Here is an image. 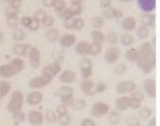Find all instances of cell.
Listing matches in <instances>:
<instances>
[{
  "label": "cell",
  "mask_w": 160,
  "mask_h": 126,
  "mask_svg": "<svg viewBox=\"0 0 160 126\" xmlns=\"http://www.w3.org/2000/svg\"><path fill=\"white\" fill-rule=\"evenodd\" d=\"M139 56H140L139 50L136 48L128 49L126 52V58L130 62H137V60L139 59Z\"/></svg>",
  "instance_id": "obj_30"
},
{
  "label": "cell",
  "mask_w": 160,
  "mask_h": 126,
  "mask_svg": "<svg viewBox=\"0 0 160 126\" xmlns=\"http://www.w3.org/2000/svg\"><path fill=\"white\" fill-rule=\"evenodd\" d=\"M57 96H59V98H65V97H69V96H73V89L72 86L68 85H63L57 90L56 92Z\"/></svg>",
  "instance_id": "obj_27"
},
{
  "label": "cell",
  "mask_w": 160,
  "mask_h": 126,
  "mask_svg": "<svg viewBox=\"0 0 160 126\" xmlns=\"http://www.w3.org/2000/svg\"><path fill=\"white\" fill-rule=\"evenodd\" d=\"M31 45L29 44H22V43H18V44H15L12 48V51L15 55H18V56H27V55L29 54V51L31 49Z\"/></svg>",
  "instance_id": "obj_20"
},
{
  "label": "cell",
  "mask_w": 160,
  "mask_h": 126,
  "mask_svg": "<svg viewBox=\"0 0 160 126\" xmlns=\"http://www.w3.org/2000/svg\"><path fill=\"white\" fill-rule=\"evenodd\" d=\"M10 90H11V85L8 81L5 80L0 81V101L9 94Z\"/></svg>",
  "instance_id": "obj_28"
},
{
  "label": "cell",
  "mask_w": 160,
  "mask_h": 126,
  "mask_svg": "<svg viewBox=\"0 0 160 126\" xmlns=\"http://www.w3.org/2000/svg\"><path fill=\"white\" fill-rule=\"evenodd\" d=\"M75 51L77 54L81 55V56H84V57L88 56V55H90V43L85 42V41L78 43L76 45Z\"/></svg>",
  "instance_id": "obj_23"
},
{
  "label": "cell",
  "mask_w": 160,
  "mask_h": 126,
  "mask_svg": "<svg viewBox=\"0 0 160 126\" xmlns=\"http://www.w3.org/2000/svg\"><path fill=\"white\" fill-rule=\"evenodd\" d=\"M45 120L48 124H55L57 122V114L53 110H47L45 113Z\"/></svg>",
  "instance_id": "obj_34"
},
{
  "label": "cell",
  "mask_w": 160,
  "mask_h": 126,
  "mask_svg": "<svg viewBox=\"0 0 160 126\" xmlns=\"http://www.w3.org/2000/svg\"><path fill=\"white\" fill-rule=\"evenodd\" d=\"M102 51V44H99V43H94L90 44V55H93V56H97L99 55Z\"/></svg>",
  "instance_id": "obj_38"
},
{
  "label": "cell",
  "mask_w": 160,
  "mask_h": 126,
  "mask_svg": "<svg viewBox=\"0 0 160 126\" xmlns=\"http://www.w3.org/2000/svg\"><path fill=\"white\" fill-rule=\"evenodd\" d=\"M46 39L47 41L50 43H54L56 42L58 39H59V33H58V30L57 29H49L46 33Z\"/></svg>",
  "instance_id": "obj_31"
},
{
  "label": "cell",
  "mask_w": 160,
  "mask_h": 126,
  "mask_svg": "<svg viewBox=\"0 0 160 126\" xmlns=\"http://www.w3.org/2000/svg\"><path fill=\"white\" fill-rule=\"evenodd\" d=\"M144 90H145L147 96H149V98H155L156 85L153 78H147V80L144 81Z\"/></svg>",
  "instance_id": "obj_19"
},
{
  "label": "cell",
  "mask_w": 160,
  "mask_h": 126,
  "mask_svg": "<svg viewBox=\"0 0 160 126\" xmlns=\"http://www.w3.org/2000/svg\"><path fill=\"white\" fill-rule=\"evenodd\" d=\"M27 37V33L25 32L24 29L22 27H17L15 30H13V33H12V38L14 41H24Z\"/></svg>",
  "instance_id": "obj_32"
},
{
  "label": "cell",
  "mask_w": 160,
  "mask_h": 126,
  "mask_svg": "<svg viewBox=\"0 0 160 126\" xmlns=\"http://www.w3.org/2000/svg\"><path fill=\"white\" fill-rule=\"evenodd\" d=\"M72 30H76V31H81L84 29L85 27V22L83 18L81 17H77L75 19L72 21Z\"/></svg>",
  "instance_id": "obj_45"
},
{
  "label": "cell",
  "mask_w": 160,
  "mask_h": 126,
  "mask_svg": "<svg viewBox=\"0 0 160 126\" xmlns=\"http://www.w3.org/2000/svg\"><path fill=\"white\" fill-rule=\"evenodd\" d=\"M40 26H41V22H39L37 21H35V19H33L32 22H31V25L30 27H28V29L30 31H32V32H37L39 29H40Z\"/></svg>",
  "instance_id": "obj_57"
},
{
  "label": "cell",
  "mask_w": 160,
  "mask_h": 126,
  "mask_svg": "<svg viewBox=\"0 0 160 126\" xmlns=\"http://www.w3.org/2000/svg\"><path fill=\"white\" fill-rule=\"evenodd\" d=\"M63 27L68 30H72V21H66L63 22Z\"/></svg>",
  "instance_id": "obj_61"
},
{
  "label": "cell",
  "mask_w": 160,
  "mask_h": 126,
  "mask_svg": "<svg viewBox=\"0 0 160 126\" xmlns=\"http://www.w3.org/2000/svg\"><path fill=\"white\" fill-rule=\"evenodd\" d=\"M18 23H19V19H18V17L7 18V27H8L9 29H13V30H15L17 27H18Z\"/></svg>",
  "instance_id": "obj_52"
},
{
  "label": "cell",
  "mask_w": 160,
  "mask_h": 126,
  "mask_svg": "<svg viewBox=\"0 0 160 126\" xmlns=\"http://www.w3.org/2000/svg\"><path fill=\"white\" fill-rule=\"evenodd\" d=\"M137 4L143 12L150 13L156 8V0H138Z\"/></svg>",
  "instance_id": "obj_12"
},
{
  "label": "cell",
  "mask_w": 160,
  "mask_h": 126,
  "mask_svg": "<svg viewBox=\"0 0 160 126\" xmlns=\"http://www.w3.org/2000/svg\"><path fill=\"white\" fill-rule=\"evenodd\" d=\"M28 121L30 122V124L39 126L43 123L44 117H43V114L41 112L37 111V110H32L28 114Z\"/></svg>",
  "instance_id": "obj_13"
},
{
  "label": "cell",
  "mask_w": 160,
  "mask_h": 126,
  "mask_svg": "<svg viewBox=\"0 0 160 126\" xmlns=\"http://www.w3.org/2000/svg\"><path fill=\"white\" fill-rule=\"evenodd\" d=\"M77 41V37L76 35L73 34H66L63 35L60 39H59V44L63 47V48H69L76 44Z\"/></svg>",
  "instance_id": "obj_18"
},
{
  "label": "cell",
  "mask_w": 160,
  "mask_h": 126,
  "mask_svg": "<svg viewBox=\"0 0 160 126\" xmlns=\"http://www.w3.org/2000/svg\"><path fill=\"white\" fill-rule=\"evenodd\" d=\"M81 126H96V123L92 118H84L81 121Z\"/></svg>",
  "instance_id": "obj_56"
},
{
  "label": "cell",
  "mask_w": 160,
  "mask_h": 126,
  "mask_svg": "<svg viewBox=\"0 0 160 126\" xmlns=\"http://www.w3.org/2000/svg\"><path fill=\"white\" fill-rule=\"evenodd\" d=\"M54 22H55V19H54V17H52V15L50 14H46V17H44V19L42 21V25L46 27H50L51 29V27L54 25Z\"/></svg>",
  "instance_id": "obj_48"
},
{
  "label": "cell",
  "mask_w": 160,
  "mask_h": 126,
  "mask_svg": "<svg viewBox=\"0 0 160 126\" xmlns=\"http://www.w3.org/2000/svg\"><path fill=\"white\" fill-rule=\"evenodd\" d=\"M120 26H122V30L127 31V32H132L136 29L137 27V21L136 18L132 17H127L122 18V22H120Z\"/></svg>",
  "instance_id": "obj_21"
},
{
  "label": "cell",
  "mask_w": 160,
  "mask_h": 126,
  "mask_svg": "<svg viewBox=\"0 0 160 126\" xmlns=\"http://www.w3.org/2000/svg\"><path fill=\"white\" fill-rule=\"evenodd\" d=\"M137 88V85L135 81L132 80H124L120 81L119 84L116 85L115 86V92L119 94H126L132 93Z\"/></svg>",
  "instance_id": "obj_6"
},
{
  "label": "cell",
  "mask_w": 160,
  "mask_h": 126,
  "mask_svg": "<svg viewBox=\"0 0 160 126\" xmlns=\"http://www.w3.org/2000/svg\"><path fill=\"white\" fill-rule=\"evenodd\" d=\"M43 99H44L43 93L39 92V90H33L27 96V103L30 106H36L41 104L43 102Z\"/></svg>",
  "instance_id": "obj_11"
},
{
  "label": "cell",
  "mask_w": 160,
  "mask_h": 126,
  "mask_svg": "<svg viewBox=\"0 0 160 126\" xmlns=\"http://www.w3.org/2000/svg\"><path fill=\"white\" fill-rule=\"evenodd\" d=\"M60 17L63 19L64 22H66V21H72V18L73 17V14H72V12L71 11V9L69 8H66L63 12H62L61 14H60Z\"/></svg>",
  "instance_id": "obj_54"
},
{
  "label": "cell",
  "mask_w": 160,
  "mask_h": 126,
  "mask_svg": "<svg viewBox=\"0 0 160 126\" xmlns=\"http://www.w3.org/2000/svg\"><path fill=\"white\" fill-rule=\"evenodd\" d=\"M76 80H77L76 73L72 71V70H64V71H62L61 74L59 75V80L66 85L73 84V82L76 81Z\"/></svg>",
  "instance_id": "obj_17"
},
{
  "label": "cell",
  "mask_w": 160,
  "mask_h": 126,
  "mask_svg": "<svg viewBox=\"0 0 160 126\" xmlns=\"http://www.w3.org/2000/svg\"><path fill=\"white\" fill-rule=\"evenodd\" d=\"M3 38H4V35H3V33L1 31H0V44L2 43V41H3Z\"/></svg>",
  "instance_id": "obj_63"
},
{
  "label": "cell",
  "mask_w": 160,
  "mask_h": 126,
  "mask_svg": "<svg viewBox=\"0 0 160 126\" xmlns=\"http://www.w3.org/2000/svg\"><path fill=\"white\" fill-rule=\"evenodd\" d=\"M105 61L109 64H114L120 57V49L116 46H111L105 52Z\"/></svg>",
  "instance_id": "obj_10"
},
{
  "label": "cell",
  "mask_w": 160,
  "mask_h": 126,
  "mask_svg": "<svg viewBox=\"0 0 160 126\" xmlns=\"http://www.w3.org/2000/svg\"><path fill=\"white\" fill-rule=\"evenodd\" d=\"M13 117V120L15 122V124H19V123H22L25 120H26V114L21 111V112H18V113H15L12 115Z\"/></svg>",
  "instance_id": "obj_51"
},
{
  "label": "cell",
  "mask_w": 160,
  "mask_h": 126,
  "mask_svg": "<svg viewBox=\"0 0 160 126\" xmlns=\"http://www.w3.org/2000/svg\"><path fill=\"white\" fill-rule=\"evenodd\" d=\"M139 53H140V56H143V57H148V56H151L155 53V51L152 47L151 43L150 42H145L143 43L140 47L139 49Z\"/></svg>",
  "instance_id": "obj_24"
},
{
  "label": "cell",
  "mask_w": 160,
  "mask_h": 126,
  "mask_svg": "<svg viewBox=\"0 0 160 126\" xmlns=\"http://www.w3.org/2000/svg\"><path fill=\"white\" fill-rule=\"evenodd\" d=\"M29 60L30 64L32 66V68L38 69L41 65V52L40 50L36 47H31V49L29 51Z\"/></svg>",
  "instance_id": "obj_9"
},
{
  "label": "cell",
  "mask_w": 160,
  "mask_h": 126,
  "mask_svg": "<svg viewBox=\"0 0 160 126\" xmlns=\"http://www.w3.org/2000/svg\"><path fill=\"white\" fill-rule=\"evenodd\" d=\"M5 14H6V17H7V18L18 17V9L14 8V7L10 6V5L8 4V6H7V7H6V9H5Z\"/></svg>",
  "instance_id": "obj_46"
},
{
  "label": "cell",
  "mask_w": 160,
  "mask_h": 126,
  "mask_svg": "<svg viewBox=\"0 0 160 126\" xmlns=\"http://www.w3.org/2000/svg\"><path fill=\"white\" fill-rule=\"evenodd\" d=\"M91 37H92V40L94 43H99V44L103 45V43L105 42V35L100 30L92 31Z\"/></svg>",
  "instance_id": "obj_29"
},
{
  "label": "cell",
  "mask_w": 160,
  "mask_h": 126,
  "mask_svg": "<svg viewBox=\"0 0 160 126\" xmlns=\"http://www.w3.org/2000/svg\"><path fill=\"white\" fill-rule=\"evenodd\" d=\"M57 122L59 123L60 126H68L72 123V118L68 115H61L57 116Z\"/></svg>",
  "instance_id": "obj_44"
},
{
  "label": "cell",
  "mask_w": 160,
  "mask_h": 126,
  "mask_svg": "<svg viewBox=\"0 0 160 126\" xmlns=\"http://www.w3.org/2000/svg\"><path fill=\"white\" fill-rule=\"evenodd\" d=\"M106 90H107V85L103 81H99V82H97L96 85H94V90L96 94L104 93Z\"/></svg>",
  "instance_id": "obj_50"
},
{
  "label": "cell",
  "mask_w": 160,
  "mask_h": 126,
  "mask_svg": "<svg viewBox=\"0 0 160 126\" xmlns=\"http://www.w3.org/2000/svg\"><path fill=\"white\" fill-rule=\"evenodd\" d=\"M155 64H156L155 53L148 57L139 56V59L137 60V65H138V67L144 73H150L152 71V69L155 67Z\"/></svg>",
  "instance_id": "obj_3"
},
{
  "label": "cell",
  "mask_w": 160,
  "mask_h": 126,
  "mask_svg": "<svg viewBox=\"0 0 160 126\" xmlns=\"http://www.w3.org/2000/svg\"><path fill=\"white\" fill-rule=\"evenodd\" d=\"M25 67V62L21 58H14L7 64L0 65V77L9 78L21 72Z\"/></svg>",
  "instance_id": "obj_1"
},
{
  "label": "cell",
  "mask_w": 160,
  "mask_h": 126,
  "mask_svg": "<svg viewBox=\"0 0 160 126\" xmlns=\"http://www.w3.org/2000/svg\"><path fill=\"white\" fill-rule=\"evenodd\" d=\"M105 40H106L108 43H110V44L114 45L119 41V36L116 32H110V33H108L107 36L105 37Z\"/></svg>",
  "instance_id": "obj_43"
},
{
  "label": "cell",
  "mask_w": 160,
  "mask_h": 126,
  "mask_svg": "<svg viewBox=\"0 0 160 126\" xmlns=\"http://www.w3.org/2000/svg\"><path fill=\"white\" fill-rule=\"evenodd\" d=\"M24 94H22L21 90H14V92L11 94L10 100L7 104V110L8 112L11 114H15L22 111V105H24Z\"/></svg>",
  "instance_id": "obj_2"
},
{
  "label": "cell",
  "mask_w": 160,
  "mask_h": 126,
  "mask_svg": "<svg viewBox=\"0 0 160 126\" xmlns=\"http://www.w3.org/2000/svg\"><path fill=\"white\" fill-rule=\"evenodd\" d=\"M155 14L153 13H144L141 15L140 17V21L142 22V26L149 27H153L155 25Z\"/></svg>",
  "instance_id": "obj_25"
},
{
  "label": "cell",
  "mask_w": 160,
  "mask_h": 126,
  "mask_svg": "<svg viewBox=\"0 0 160 126\" xmlns=\"http://www.w3.org/2000/svg\"><path fill=\"white\" fill-rule=\"evenodd\" d=\"M46 14H47V13H46V11L44 9H39L34 13L33 19H35V21H37L39 22H42V21L46 17Z\"/></svg>",
  "instance_id": "obj_49"
},
{
  "label": "cell",
  "mask_w": 160,
  "mask_h": 126,
  "mask_svg": "<svg viewBox=\"0 0 160 126\" xmlns=\"http://www.w3.org/2000/svg\"><path fill=\"white\" fill-rule=\"evenodd\" d=\"M137 36H138L141 40H145L149 36V29L144 26H141L137 30Z\"/></svg>",
  "instance_id": "obj_42"
},
{
  "label": "cell",
  "mask_w": 160,
  "mask_h": 126,
  "mask_svg": "<svg viewBox=\"0 0 160 126\" xmlns=\"http://www.w3.org/2000/svg\"><path fill=\"white\" fill-rule=\"evenodd\" d=\"M60 70H61L60 63L59 62H52L51 64H48L47 66H45V67L42 69L41 74L53 80V78L60 72Z\"/></svg>",
  "instance_id": "obj_7"
},
{
  "label": "cell",
  "mask_w": 160,
  "mask_h": 126,
  "mask_svg": "<svg viewBox=\"0 0 160 126\" xmlns=\"http://www.w3.org/2000/svg\"><path fill=\"white\" fill-rule=\"evenodd\" d=\"M126 123L128 126H141L140 118L136 115H130L126 118Z\"/></svg>",
  "instance_id": "obj_41"
},
{
  "label": "cell",
  "mask_w": 160,
  "mask_h": 126,
  "mask_svg": "<svg viewBox=\"0 0 160 126\" xmlns=\"http://www.w3.org/2000/svg\"><path fill=\"white\" fill-rule=\"evenodd\" d=\"M54 2H55V0H44L43 1V5L45 7H53Z\"/></svg>",
  "instance_id": "obj_60"
},
{
  "label": "cell",
  "mask_w": 160,
  "mask_h": 126,
  "mask_svg": "<svg viewBox=\"0 0 160 126\" xmlns=\"http://www.w3.org/2000/svg\"><path fill=\"white\" fill-rule=\"evenodd\" d=\"M108 121L111 125H118L120 121V114L118 111L108 112Z\"/></svg>",
  "instance_id": "obj_35"
},
{
  "label": "cell",
  "mask_w": 160,
  "mask_h": 126,
  "mask_svg": "<svg viewBox=\"0 0 160 126\" xmlns=\"http://www.w3.org/2000/svg\"><path fill=\"white\" fill-rule=\"evenodd\" d=\"M152 114H153L152 109L148 108V107H143L139 111V117L141 118L142 120H148L152 116Z\"/></svg>",
  "instance_id": "obj_40"
},
{
  "label": "cell",
  "mask_w": 160,
  "mask_h": 126,
  "mask_svg": "<svg viewBox=\"0 0 160 126\" xmlns=\"http://www.w3.org/2000/svg\"><path fill=\"white\" fill-rule=\"evenodd\" d=\"M52 8L55 10V12L58 15H60L66 8H68V7H66V3H65V1H63V0H55Z\"/></svg>",
  "instance_id": "obj_33"
},
{
  "label": "cell",
  "mask_w": 160,
  "mask_h": 126,
  "mask_svg": "<svg viewBox=\"0 0 160 126\" xmlns=\"http://www.w3.org/2000/svg\"><path fill=\"white\" fill-rule=\"evenodd\" d=\"M101 6H102L103 9H106V8H109V7L111 6V1L110 0H102V1L100 2Z\"/></svg>",
  "instance_id": "obj_59"
},
{
  "label": "cell",
  "mask_w": 160,
  "mask_h": 126,
  "mask_svg": "<svg viewBox=\"0 0 160 126\" xmlns=\"http://www.w3.org/2000/svg\"><path fill=\"white\" fill-rule=\"evenodd\" d=\"M103 14L106 18L112 19V18H120L123 15V12H122V10L110 6L109 8L103 9Z\"/></svg>",
  "instance_id": "obj_22"
},
{
  "label": "cell",
  "mask_w": 160,
  "mask_h": 126,
  "mask_svg": "<svg viewBox=\"0 0 160 126\" xmlns=\"http://www.w3.org/2000/svg\"><path fill=\"white\" fill-rule=\"evenodd\" d=\"M147 126H156V119L153 117L151 118V119L149 120V122H148V125Z\"/></svg>",
  "instance_id": "obj_62"
},
{
  "label": "cell",
  "mask_w": 160,
  "mask_h": 126,
  "mask_svg": "<svg viewBox=\"0 0 160 126\" xmlns=\"http://www.w3.org/2000/svg\"><path fill=\"white\" fill-rule=\"evenodd\" d=\"M94 82L91 80H84L81 84V90L86 96H94L96 94L94 90Z\"/></svg>",
  "instance_id": "obj_16"
},
{
  "label": "cell",
  "mask_w": 160,
  "mask_h": 126,
  "mask_svg": "<svg viewBox=\"0 0 160 126\" xmlns=\"http://www.w3.org/2000/svg\"><path fill=\"white\" fill-rule=\"evenodd\" d=\"M71 11L72 12L73 17L75 15H80L82 12H83V3L80 0H73L71 3V6L68 7Z\"/></svg>",
  "instance_id": "obj_26"
},
{
  "label": "cell",
  "mask_w": 160,
  "mask_h": 126,
  "mask_svg": "<svg viewBox=\"0 0 160 126\" xmlns=\"http://www.w3.org/2000/svg\"><path fill=\"white\" fill-rule=\"evenodd\" d=\"M56 114H57V116L68 115V108L63 104L58 105L56 107Z\"/></svg>",
  "instance_id": "obj_53"
},
{
  "label": "cell",
  "mask_w": 160,
  "mask_h": 126,
  "mask_svg": "<svg viewBox=\"0 0 160 126\" xmlns=\"http://www.w3.org/2000/svg\"><path fill=\"white\" fill-rule=\"evenodd\" d=\"M32 21H33V17H22L21 19H19V23L24 27H30V25H31V22H32Z\"/></svg>",
  "instance_id": "obj_55"
},
{
  "label": "cell",
  "mask_w": 160,
  "mask_h": 126,
  "mask_svg": "<svg viewBox=\"0 0 160 126\" xmlns=\"http://www.w3.org/2000/svg\"><path fill=\"white\" fill-rule=\"evenodd\" d=\"M131 99V108L132 110H138L141 107V104L144 100V94L140 92H132L130 96Z\"/></svg>",
  "instance_id": "obj_14"
},
{
  "label": "cell",
  "mask_w": 160,
  "mask_h": 126,
  "mask_svg": "<svg viewBox=\"0 0 160 126\" xmlns=\"http://www.w3.org/2000/svg\"><path fill=\"white\" fill-rule=\"evenodd\" d=\"M109 110L110 108H109L108 104L104 103V102H96L91 109V114L95 118H101L108 114Z\"/></svg>",
  "instance_id": "obj_5"
},
{
  "label": "cell",
  "mask_w": 160,
  "mask_h": 126,
  "mask_svg": "<svg viewBox=\"0 0 160 126\" xmlns=\"http://www.w3.org/2000/svg\"><path fill=\"white\" fill-rule=\"evenodd\" d=\"M81 75L84 80H89L93 74V62L89 58H83L80 63Z\"/></svg>",
  "instance_id": "obj_4"
},
{
  "label": "cell",
  "mask_w": 160,
  "mask_h": 126,
  "mask_svg": "<svg viewBox=\"0 0 160 126\" xmlns=\"http://www.w3.org/2000/svg\"><path fill=\"white\" fill-rule=\"evenodd\" d=\"M71 107L72 110H75V111H82V110H84L86 107H87V102L83 99L76 100Z\"/></svg>",
  "instance_id": "obj_37"
},
{
  "label": "cell",
  "mask_w": 160,
  "mask_h": 126,
  "mask_svg": "<svg viewBox=\"0 0 160 126\" xmlns=\"http://www.w3.org/2000/svg\"><path fill=\"white\" fill-rule=\"evenodd\" d=\"M119 41H120V43H122V46H131L132 43L135 42L134 37H132L131 34H128V33L122 35L119 38Z\"/></svg>",
  "instance_id": "obj_36"
},
{
  "label": "cell",
  "mask_w": 160,
  "mask_h": 126,
  "mask_svg": "<svg viewBox=\"0 0 160 126\" xmlns=\"http://www.w3.org/2000/svg\"><path fill=\"white\" fill-rule=\"evenodd\" d=\"M51 81H52L51 78L41 74V75H39V76L31 78L29 81V85L31 89H34V90L35 89H42V88H44V86L48 85Z\"/></svg>",
  "instance_id": "obj_8"
},
{
  "label": "cell",
  "mask_w": 160,
  "mask_h": 126,
  "mask_svg": "<svg viewBox=\"0 0 160 126\" xmlns=\"http://www.w3.org/2000/svg\"><path fill=\"white\" fill-rule=\"evenodd\" d=\"M127 65L123 64V63H118V64L115 65L114 67V73L116 75H123L124 73L127 72Z\"/></svg>",
  "instance_id": "obj_47"
},
{
  "label": "cell",
  "mask_w": 160,
  "mask_h": 126,
  "mask_svg": "<svg viewBox=\"0 0 160 126\" xmlns=\"http://www.w3.org/2000/svg\"><path fill=\"white\" fill-rule=\"evenodd\" d=\"M115 108L118 111H127L128 109L131 108V99L130 97H119L115 101Z\"/></svg>",
  "instance_id": "obj_15"
},
{
  "label": "cell",
  "mask_w": 160,
  "mask_h": 126,
  "mask_svg": "<svg viewBox=\"0 0 160 126\" xmlns=\"http://www.w3.org/2000/svg\"><path fill=\"white\" fill-rule=\"evenodd\" d=\"M90 25H91L92 27H94L96 30H99L103 27L104 25V21L101 17H95L92 19H90Z\"/></svg>",
  "instance_id": "obj_39"
},
{
  "label": "cell",
  "mask_w": 160,
  "mask_h": 126,
  "mask_svg": "<svg viewBox=\"0 0 160 126\" xmlns=\"http://www.w3.org/2000/svg\"><path fill=\"white\" fill-rule=\"evenodd\" d=\"M22 2L21 1V0H12V1L9 2L10 6H12V7H14V8L18 9V10L22 7Z\"/></svg>",
  "instance_id": "obj_58"
}]
</instances>
